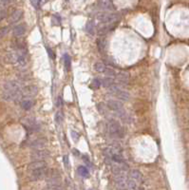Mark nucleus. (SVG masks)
Instances as JSON below:
<instances>
[{
    "label": "nucleus",
    "mask_w": 189,
    "mask_h": 190,
    "mask_svg": "<svg viewBox=\"0 0 189 190\" xmlns=\"http://www.w3.org/2000/svg\"><path fill=\"white\" fill-rule=\"evenodd\" d=\"M66 1H69V0H66Z\"/></svg>",
    "instance_id": "36"
},
{
    "label": "nucleus",
    "mask_w": 189,
    "mask_h": 190,
    "mask_svg": "<svg viewBox=\"0 0 189 190\" xmlns=\"http://www.w3.org/2000/svg\"><path fill=\"white\" fill-rule=\"evenodd\" d=\"M70 57H69V54H65L64 55V65H65V69H66V70L67 71H69V69H70Z\"/></svg>",
    "instance_id": "22"
},
{
    "label": "nucleus",
    "mask_w": 189,
    "mask_h": 190,
    "mask_svg": "<svg viewBox=\"0 0 189 190\" xmlns=\"http://www.w3.org/2000/svg\"><path fill=\"white\" fill-rule=\"evenodd\" d=\"M56 106H61V98H60V97H58V98H57V102H56Z\"/></svg>",
    "instance_id": "33"
},
{
    "label": "nucleus",
    "mask_w": 189,
    "mask_h": 190,
    "mask_svg": "<svg viewBox=\"0 0 189 190\" xmlns=\"http://www.w3.org/2000/svg\"><path fill=\"white\" fill-rule=\"evenodd\" d=\"M116 81L120 85H127L129 83V74L126 71H120L118 74L115 75Z\"/></svg>",
    "instance_id": "11"
},
{
    "label": "nucleus",
    "mask_w": 189,
    "mask_h": 190,
    "mask_svg": "<svg viewBox=\"0 0 189 190\" xmlns=\"http://www.w3.org/2000/svg\"><path fill=\"white\" fill-rule=\"evenodd\" d=\"M104 73L106 74V76L112 77V78H113V77H115V75H116L115 71L112 69H109V68H106V71H105Z\"/></svg>",
    "instance_id": "26"
},
{
    "label": "nucleus",
    "mask_w": 189,
    "mask_h": 190,
    "mask_svg": "<svg viewBox=\"0 0 189 190\" xmlns=\"http://www.w3.org/2000/svg\"><path fill=\"white\" fill-rule=\"evenodd\" d=\"M64 165L67 168H69V157L68 156L64 157Z\"/></svg>",
    "instance_id": "29"
},
{
    "label": "nucleus",
    "mask_w": 189,
    "mask_h": 190,
    "mask_svg": "<svg viewBox=\"0 0 189 190\" xmlns=\"http://www.w3.org/2000/svg\"><path fill=\"white\" fill-rule=\"evenodd\" d=\"M97 45H98V49H99V50L101 51V52H103L104 51V50H105V48H106V39L103 37V38H100L98 41H97Z\"/></svg>",
    "instance_id": "23"
},
{
    "label": "nucleus",
    "mask_w": 189,
    "mask_h": 190,
    "mask_svg": "<svg viewBox=\"0 0 189 190\" xmlns=\"http://www.w3.org/2000/svg\"><path fill=\"white\" fill-rule=\"evenodd\" d=\"M30 1L35 9H37L39 7V0H30Z\"/></svg>",
    "instance_id": "28"
},
{
    "label": "nucleus",
    "mask_w": 189,
    "mask_h": 190,
    "mask_svg": "<svg viewBox=\"0 0 189 190\" xmlns=\"http://www.w3.org/2000/svg\"><path fill=\"white\" fill-rule=\"evenodd\" d=\"M22 124L23 126L26 128V130L30 132V133H35L38 132L41 129V126L40 124L35 121L34 118L32 117H26L22 120Z\"/></svg>",
    "instance_id": "3"
},
{
    "label": "nucleus",
    "mask_w": 189,
    "mask_h": 190,
    "mask_svg": "<svg viewBox=\"0 0 189 190\" xmlns=\"http://www.w3.org/2000/svg\"><path fill=\"white\" fill-rule=\"evenodd\" d=\"M46 146H47V140L45 138H37V139H34L30 143V146L32 147L33 149L45 148Z\"/></svg>",
    "instance_id": "10"
},
{
    "label": "nucleus",
    "mask_w": 189,
    "mask_h": 190,
    "mask_svg": "<svg viewBox=\"0 0 189 190\" xmlns=\"http://www.w3.org/2000/svg\"><path fill=\"white\" fill-rule=\"evenodd\" d=\"M97 109H98V111L101 114L104 115L108 112V106H106V105H105L104 103H100V104L97 105Z\"/></svg>",
    "instance_id": "21"
},
{
    "label": "nucleus",
    "mask_w": 189,
    "mask_h": 190,
    "mask_svg": "<svg viewBox=\"0 0 189 190\" xmlns=\"http://www.w3.org/2000/svg\"><path fill=\"white\" fill-rule=\"evenodd\" d=\"M37 86L34 85H29L26 86L25 88L22 89V97H32L33 98V96L36 95L37 93Z\"/></svg>",
    "instance_id": "8"
},
{
    "label": "nucleus",
    "mask_w": 189,
    "mask_h": 190,
    "mask_svg": "<svg viewBox=\"0 0 189 190\" xmlns=\"http://www.w3.org/2000/svg\"><path fill=\"white\" fill-rule=\"evenodd\" d=\"M47 168V163L45 161H33L28 166V171L38 170V169Z\"/></svg>",
    "instance_id": "12"
},
{
    "label": "nucleus",
    "mask_w": 189,
    "mask_h": 190,
    "mask_svg": "<svg viewBox=\"0 0 189 190\" xmlns=\"http://www.w3.org/2000/svg\"><path fill=\"white\" fill-rule=\"evenodd\" d=\"M71 136H72V138L75 140V141H77L79 139V134L76 131H71Z\"/></svg>",
    "instance_id": "30"
},
{
    "label": "nucleus",
    "mask_w": 189,
    "mask_h": 190,
    "mask_svg": "<svg viewBox=\"0 0 189 190\" xmlns=\"http://www.w3.org/2000/svg\"><path fill=\"white\" fill-rule=\"evenodd\" d=\"M11 0H0V2H1L2 4H8Z\"/></svg>",
    "instance_id": "34"
},
{
    "label": "nucleus",
    "mask_w": 189,
    "mask_h": 190,
    "mask_svg": "<svg viewBox=\"0 0 189 190\" xmlns=\"http://www.w3.org/2000/svg\"><path fill=\"white\" fill-rule=\"evenodd\" d=\"M106 106H108V109H109L110 110L114 111L115 113L120 117H123L125 115L124 109H123V103L119 100H114V99L108 100V102H106Z\"/></svg>",
    "instance_id": "5"
},
{
    "label": "nucleus",
    "mask_w": 189,
    "mask_h": 190,
    "mask_svg": "<svg viewBox=\"0 0 189 190\" xmlns=\"http://www.w3.org/2000/svg\"><path fill=\"white\" fill-rule=\"evenodd\" d=\"M108 131L109 132L110 136L115 138H122L125 135L124 128L121 126L119 122L116 120H110L108 124Z\"/></svg>",
    "instance_id": "2"
},
{
    "label": "nucleus",
    "mask_w": 189,
    "mask_h": 190,
    "mask_svg": "<svg viewBox=\"0 0 189 190\" xmlns=\"http://www.w3.org/2000/svg\"><path fill=\"white\" fill-rule=\"evenodd\" d=\"M78 173L80 174V176L83 177V178H88L89 176V169L85 166H79L78 167Z\"/></svg>",
    "instance_id": "20"
},
{
    "label": "nucleus",
    "mask_w": 189,
    "mask_h": 190,
    "mask_svg": "<svg viewBox=\"0 0 189 190\" xmlns=\"http://www.w3.org/2000/svg\"><path fill=\"white\" fill-rule=\"evenodd\" d=\"M9 33V28L8 27H3L0 29V39L3 38L5 35H7Z\"/></svg>",
    "instance_id": "27"
},
{
    "label": "nucleus",
    "mask_w": 189,
    "mask_h": 190,
    "mask_svg": "<svg viewBox=\"0 0 189 190\" xmlns=\"http://www.w3.org/2000/svg\"><path fill=\"white\" fill-rule=\"evenodd\" d=\"M86 32L91 35H94L95 33H96V27H95V25L92 21H89L88 23H86Z\"/></svg>",
    "instance_id": "18"
},
{
    "label": "nucleus",
    "mask_w": 189,
    "mask_h": 190,
    "mask_svg": "<svg viewBox=\"0 0 189 190\" xmlns=\"http://www.w3.org/2000/svg\"><path fill=\"white\" fill-rule=\"evenodd\" d=\"M100 81H101V86H105V88H106V89H109V86L114 85V82H115V80L112 78V77H108V76H106V77H104V78L100 79Z\"/></svg>",
    "instance_id": "17"
},
{
    "label": "nucleus",
    "mask_w": 189,
    "mask_h": 190,
    "mask_svg": "<svg viewBox=\"0 0 189 190\" xmlns=\"http://www.w3.org/2000/svg\"><path fill=\"white\" fill-rule=\"evenodd\" d=\"M94 70L97 72H105L106 69V66L103 62H96L93 66Z\"/></svg>",
    "instance_id": "19"
},
{
    "label": "nucleus",
    "mask_w": 189,
    "mask_h": 190,
    "mask_svg": "<svg viewBox=\"0 0 189 190\" xmlns=\"http://www.w3.org/2000/svg\"><path fill=\"white\" fill-rule=\"evenodd\" d=\"M27 32V26L26 24H19L16 25L13 30V33L15 37H21Z\"/></svg>",
    "instance_id": "13"
},
{
    "label": "nucleus",
    "mask_w": 189,
    "mask_h": 190,
    "mask_svg": "<svg viewBox=\"0 0 189 190\" xmlns=\"http://www.w3.org/2000/svg\"><path fill=\"white\" fill-rule=\"evenodd\" d=\"M47 51H48V53H49V56L52 59H54V53H53V51L52 50H49V47H47Z\"/></svg>",
    "instance_id": "31"
},
{
    "label": "nucleus",
    "mask_w": 189,
    "mask_h": 190,
    "mask_svg": "<svg viewBox=\"0 0 189 190\" xmlns=\"http://www.w3.org/2000/svg\"><path fill=\"white\" fill-rule=\"evenodd\" d=\"M118 15L115 13H101L97 15V20L100 22V24L105 25H113L118 21Z\"/></svg>",
    "instance_id": "4"
},
{
    "label": "nucleus",
    "mask_w": 189,
    "mask_h": 190,
    "mask_svg": "<svg viewBox=\"0 0 189 190\" xmlns=\"http://www.w3.org/2000/svg\"><path fill=\"white\" fill-rule=\"evenodd\" d=\"M83 159H84V161H85V163H88V165H89L90 163H89V159L88 157L84 155V156H83Z\"/></svg>",
    "instance_id": "32"
},
{
    "label": "nucleus",
    "mask_w": 189,
    "mask_h": 190,
    "mask_svg": "<svg viewBox=\"0 0 189 190\" xmlns=\"http://www.w3.org/2000/svg\"><path fill=\"white\" fill-rule=\"evenodd\" d=\"M22 15H23V11H22V10H15V11L11 15H10V17H9V23L14 24V23L18 22L19 20L21 19Z\"/></svg>",
    "instance_id": "15"
},
{
    "label": "nucleus",
    "mask_w": 189,
    "mask_h": 190,
    "mask_svg": "<svg viewBox=\"0 0 189 190\" xmlns=\"http://www.w3.org/2000/svg\"><path fill=\"white\" fill-rule=\"evenodd\" d=\"M91 88H93V89H99L100 88V86H101V81L99 78H94L92 80V82H91Z\"/></svg>",
    "instance_id": "24"
},
{
    "label": "nucleus",
    "mask_w": 189,
    "mask_h": 190,
    "mask_svg": "<svg viewBox=\"0 0 189 190\" xmlns=\"http://www.w3.org/2000/svg\"><path fill=\"white\" fill-rule=\"evenodd\" d=\"M49 157V152L45 149V148H41V149H33L32 154H30V158L32 161H45L46 159Z\"/></svg>",
    "instance_id": "7"
},
{
    "label": "nucleus",
    "mask_w": 189,
    "mask_h": 190,
    "mask_svg": "<svg viewBox=\"0 0 189 190\" xmlns=\"http://www.w3.org/2000/svg\"><path fill=\"white\" fill-rule=\"evenodd\" d=\"M63 121V114H62V112H56V114H55V122L57 123L58 125H60L61 123H62Z\"/></svg>",
    "instance_id": "25"
},
{
    "label": "nucleus",
    "mask_w": 189,
    "mask_h": 190,
    "mask_svg": "<svg viewBox=\"0 0 189 190\" xmlns=\"http://www.w3.org/2000/svg\"><path fill=\"white\" fill-rule=\"evenodd\" d=\"M48 167L43 168V169H38V170H32L28 171V177L30 179V181H40V180H43L46 178L48 172Z\"/></svg>",
    "instance_id": "6"
},
{
    "label": "nucleus",
    "mask_w": 189,
    "mask_h": 190,
    "mask_svg": "<svg viewBox=\"0 0 189 190\" xmlns=\"http://www.w3.org/2000/svg\"><path fill=\"white\" fill-rule=\"evenodd\" d=\"M41 1H42V3H45V2H46V0H41Z\"/></svg>",
    "instance_id": "35"
},
{
    "label": "nucleus",
    "mask_w": 189,
    "mask_h": 190,
    "mask_svg": "<svg viewBox=\"0 0 189 190\" xmlns=\"http://www.w3.org/2000/svg\"><path fill=\"white\" fill-rule=\"evenodd\" d=\"M99 6L106 11H111L114 9V5L112 0H99Z\"/></svg>",
    "instance_id": "16"
},
{
    "label": "nucleus",
    "mask_w": 189,
    "mask_h": 190,
    "mask_svg": "<svg viewBox=\"0 0 189 190\" xmlns=\"http://www.w3.org/2000/svg\"><path fill=\"white\" fill-rule=\"evenodd\" d=\"M128 178L133 180L134 182H136L137 183H141L142 182V175L140 171L136 170V169H132L128 172Z\"/></svg>",
    "instance_id": "14"
},
{
    "label": "nucleus",
    "mask_w": 189,
    "mask_h": 190,
    "mask_svg": "<svg viewBox=\"0 0 189 190\" xmlns=\"http://www.w3.org/2000/svg\"><path fill=\"white\" fill-rule=\"evenodd\" d=\"M22 88L19 82L9 81L3 86L2 98L5 101H19L22 98Z\"/></svg>",
    "instance_id": "1"
},
{
    "label": "nucleus",
    "mask_w": 189,
    "mask_h": 190,
    "mask_svg": "<svg viewBox=\"0 0 189 190\" xmlns=\"http://www.w3.org/2000/svg\"><path fill=\"white\" fill-rule=\"evenodd\" d=\"M19 102H20V106L25 110H30L34 105L33 98H32V97H22V98L19 100Z\"/></svg>",
    "instance_id": "9"
}]
</instances>
